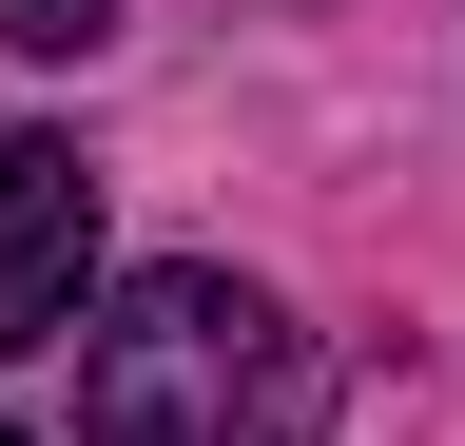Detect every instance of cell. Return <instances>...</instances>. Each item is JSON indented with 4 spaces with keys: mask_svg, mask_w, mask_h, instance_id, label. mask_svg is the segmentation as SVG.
Wrapping results in <instances>:
<instances>
[{
    "mask_svg": "<svg viewBox=\"0 0 465 446\" xmlns=\"http://www.w3.org/2000/svg\"><path fill=\"white\" fill-rule=\"evenodd\" d=\"M311 408V350L252 272H136L78 330V446H272Z\"/></svg>",
    "mask_w": 465,
    "mask_h": 446,
    "instance_id": "cell-1",
    "label": "cell"
},
{
    "mask_svg": "<svg viewBox=\"0 0 465 446\" xmlns=\"http://www.w3.org/2000/svg\"><path fill=\"white\" fill-rule=\"evenodd\" d=\"M97 330V175L78 136H0V350H78Z\"/></svg>",
    "mask_w": 465,
    "mask_h": 446,
    "instance_id": "cell-2",
    "label": "cell"
},
{
    "mask_svg": "<svg viewBox=\"0 0 465 446\" xmlns=\"http://www.w3.org/2000/svg\"><path fill=\"white\" fill-rule=\"evenodd\" d=\"M0 39H20V59H97V39H116V0H0Z\"/></svg>",
    "mask_w": 465,
    "mask_h": 446,
    "instance_id": "cell-3",
    "label": "cell"
},
{
    "mask_svg": "<svg viewBox=\"0 0 465 446\" xmlns=\"http://www.w3.org/2000/svg\"><path fill=\"white\" fill-rule=\"evenodd\" d=\"M0 446H20V427H0Z\"/></svg>",
    "mask_w": 465,
    "mask_h": 446,
    "instance_id": "cell-4",
    "label": "cell"
}]
</instances>
